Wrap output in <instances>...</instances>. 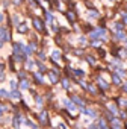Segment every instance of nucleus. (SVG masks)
Instances as JSON below:
<instances>
[{
  "label": "nucleus",
  "mask_w": 127,
  "mask_h": 129,
  "mask_svg": "<svg viewBox=\"0 0 127 129\" xmlns=\"http://www.w3.org/2000/svg\"><path fill=\"white\" fill-rule=\"evenodd\" d=\"M39 58H41V59H45V55H44L42 52H39Z\"/></svg>",
  "instance_id": "obj_41"
},
{
  "label": "nucleus",
  "mask_w": 127,
  "mask_h": 129,
  "mask_svg": "<svg viewBox=\"0 0 127 129\" xmlns=\"http://www.w3.org/2000/svg\"><path fill=\"white\" fill-rule=\"evenodd\" d=\"M124 91H125V93H127V84H125V85H124Z\"/></svg>",
  "instance_id": "obj_45"
},
{
  "label": "nucleus",
  "mask_w": 127,
  "mask_h": 129,
  "mask_svg": "<svg viewBox=\"0 0 127 129\" xmlns=\"http://www.w3.org/2000/svg\"><path fill=\"white\" fill-rule=\"evenodd\" d=\"M33 66V61H27V69H30Z\"/></svg>",
  "instance_id": "obj_38"
},
{
  "label": "nucleus",
  "mask_w": 127,
  "mask_h": 129,
  "mask_svg": "<svg viewBox=\"0 0 127 129\" xmlns=\"http://www.w3.org/2000/svg\"><path fill=\"white\" fill-rule=\"evenodd\" d=\"M62 87L65 88V90H68V88H70V81L64 78V79H62Z\"/></svg>",
  "instance_id": "obj_18"
},
{
  "label": "nucleus",
  "mask_w": 127,
  "mask_h": 129,
  "mask_svg": "<svg viewBox=\"0 0 127 129\" xmlns=\"http://www.w3.org/2000/svg\"><path fill=\"white\" fill-rule=\"evenodd\" d=\"M21 2H23V0H12V3H14L15 6H20V5H21Z\"/></svg>",
  "instance_id": "obj_29"
},
{
  "label": "nucleus",
  "mask_w": 127,
  "mask_h": 129,
  "mask_svg": "<svg viewBox=\"0 0 127 129\" xmlns=\"http://www.w3.org/2000/svg\"><path fill=\"white\" fill-rule=\"evenodd\" d=\"M35 79H36L38 84H42V82H44V81H42V76H41L39 73H35Z\"/></svg>",
  "instance_id": "obj_20"
},
{
  "label": "nucleus",
  "mask_w": 127,
  "mask_h": 129,
  "mask_svg": "<svg viewBox=\"0 0 127 129\" xmlns=\"http://www.w3.org/2000/svg\"><path fill=\"white\" fill-rule=\"evenodd\" d=\"M27 24H18V27H17V30L20 32V34H27Z\"/></svg>",
  "instance_id": "obj_6"
},
{
  "label": "nucleus",
  "mask_w": 127,
  "mask_h": 129,
  "mask_svg": "<svg viewBox=\"0 0 127 129\" xmlns=\"http://www.w3.org/2000/svg\"><path fill=\"white\" fill-rule=\"evenodd\" d=\"M9 97H12V99H20V97H21V93L17 91V90H12V93L9 94Z\"/></svg>",
  "instance_id": "obj_11"
},
{
  "label": "nucleus",
  "mask_w": 127,
  "mask_h": 129,
  "mask_svg": "<svg viewBox=\"0 0 127 129\" xmlns=\"http://www.w3.org/2000/svg\"><path fill=\"white\" fill-rule=\"evenodd\" d=\"M91 44H92V47H100V44H101V40H95V41H92Z\"/></svg>",
  "instance_id": "obj_24"
},
{
  "label": "nucleus",
  "mask_w": 127,
  "mask_h": 129,
  "mask_svg": "<svg viewBox=\"0 0 127 129\" xmlns=\"http://www.w3.org/2000/svg\"><path fill=\"white\" fill-rule=\"evenodd\" d=\"M3 20H5V15H3V14H0V23H2Z\"/></svg>",
  "instance_id": "obj_43"
},
{
  "label": "nucleus",
  "mask_w": 127,
  "mask_h": 129,
  "mask_svg": "<svg viewBox=\"0 0 127 129\" xmlns=\"http://www.w3.org/2000/svg\"><path fill=\"white\" fill-rule=\"evenodd\" d=\"M64 102H65V106H67L70 111H74V109H76V106H74V105H73L70 100H64Z\"/></svg>",
  "instance_id": "obj_16"
},
{
  "label": "nucleus",
  "mask_w": 127,
  "mask_h": 129,
  "mask_svg": "<svg viewBox=\"0 0 127 129\" xmlns=\"http://www.w3.org/2000/svg\"><path fill=\"white\" fill-rule=\"evenodd\" d=\"M112 81H113V84H115V85H121V78H119L116 73L112 76Z\"/></svg>",
  "instance_id": "obj_12"
},
{
  "label": "nucleus",
  "mask_w": 127,
  "mask_h": 129,
  "mask_svg": "<svg viewBox=\"0 0 127 129\" xmlns=\"http://www.w3.org/2000/svg\"><path fill=\"white\" fill-rule=\"evenodd\" d=\"M3 79H5V75H3V73H2V72H0V82H2V81H3Z\"/></svg>",
  "instance_id": "obj_40"
},
{
  "label": "nucleus",
  "mask_w": 127,
  "mask_h": 129,
  "mask_svg": "<svg viewBox=\"0 0 127 129\" xmlns=\"http://www.w3.org/2000/svg\"><path fill=\"white\" fill-rule=\"evenodd\" d=\"M6 27H0V40H3L5 41V37H6Z\"/></svg>",
  "instance_id": "obj_15"
},
{
  "label": "nucleus",
  "mask_w": 127,
  "mask_h": 129,
  "mask_svg": "<svg viewBox=\"0 0 127 129\" xmlns=\"http://www.w3.org/2000/svg\"><path fill=\"white\" fill-rule=\"evenodd\" d=\"M39 121H41L42 124H48V115H47L45 111H42V112L39 114Z\"/></svg>",
  "instance_id": "obj_2"
},
{
  "label": "nucleus",
  "mask_w": 127,
  "mask_h": 129,
  "mask_svg": "<svg viewBox=\"0 0 127 129\" xmlns=\"http://www.w3.org/2000/svg\"><path fill=\"white\" fill-rule=\"evenodd\" d=\"M119 105H121V106H125V105H127V100H124V99H119Z\"/></svg>",
  "instance_id": "obj_32"
},
{
  "label": "nucleus",
  "mask_w": 127,
  "mask_h": 129,
  "mask_svg": "<svg viewBox=\"0 0 127 129\" xmlns=\"http://www.w3.org/2000/svg\"><path fill=\"white\" fill-rule=\"evenodd\" d=\"M109 111H110L112 114H116V112H118V108H116L115 105H109Z\"/></svg>",
  "instance_id": "obj_21"
},
{
  "label": "nucleus",
  "mask_w": 127,
  "mask_h": 129,
  "mask_svg": "<svg viewBox=\"0 0 127 129\" xmlns=\"http://www.w3.org/2000/svg\"><path fill=\"white\" fill-rule=\"evenodd\" d=\"M98 15H100V14H98L97 11H91V12H89V17H91V18H98Z\"/></svg>",
  "instance_id": "obj_22"
},
{
  "label": "nucleus",
  "mask_w": 127,
  "mask_h": 129,
  "mask_svg": "<svg viewBox=\"0 0 127 129\" xmlns=\"http://www.w3.org/2000/svg\"><path fill=\"white\" fill-rule=\"evenodd\" d=\"M20 124H21V115H15V118H14V127L20 129Z\"/></svg>",
  "instance_id": "obj_3"
},
{
  "label": "nucleus",
  "mask_w": 127,
  "mask_h": 129,
  "mask_svg": "<svg viewBox=\"0 0 127 129\" xmlns=\"http://www.w3.org/2000/svg\"><path fill=\"white\" fill-rule=\"evenodd\" d=\"M18 21H20V18H18V15H14V23H15V24H18Z\"/></svg>",
  "instance_id": "obj_35"
},
{
  "label": "nucleus",
  "mask_w": 127,
  "mask_h": 129,
  "mask_svg": "<svg viewBox=\"0 0 127 129\" xmlns=\"http://www.w3.org/2000/svg\"><path fill=\"white\" fill-rule=\"evenodd\" d=\"M88 129H98V127L95 124H91V126H88Z\"/></svg>",
  "instance_id": "obj_42"
},
{
  "label": "nucleus",
  "mask_w": 127,
  "mask_h": 129,
  "mask_svg": "<svg viewBox=\"0 0 127 129\" xmlns=\"http://www.w3.org/2000/svg\"><path fill=\"white\" fill-rule=\"evenodd\" d=\"M18 78L23 81V79H26V75H24V72H21V73H18Z\"/></svg>",
  "instance_id": "obj_31"
},
{
  "label": "nucleus",
  "mask_w": 127,
  "mask_h": 129,
  "mask_svg": "<svg viewBox=\"0 0 127 129\" xmlns=\"http://www.w3.org/2000/svg\"><path fill=\"white\" fill-rule=\"evenodd\" d=\"M32 23H33V26H35V29H36L38 32H42V30H44V24H42V21H41L38 17H33V18H32Z\"/></svg>",
  "instance_id": "obj_1"
},
{
  "label": "nucleus",
  "mask_w": 127,
  "mask_h": 129,
  "mask_svg": "<svg viewBox=\"0 0 127 129\" xmlns=\"http://www.w3.org/2000/svg\"><path fill=\"white\" fill-rule=\"evenodd\" d=\"M67 18H68L71 23H74V21H76V14H74L73 11H68V12H67Z\"/></svg>",
  "instance_id": "obj_9"
},
{
  "label": "nucleus",
  "mask_w": 127,
  "mask_h": 129,
  "mask_svg": "<svg viewBox=\"0 0 127 129\" xmlns=\"http://www.w3.org/2000/svg\"><path fill=\"white\" fill-rule=\"evenodd\" d=\"M86 61L91 64V66H94V64H95V58H92V56H86Z\"/></svg>",
  "instance_id": "obj_23"
},
{
  "label": "nucleus",
  "mask_w": 127,
  "mask_h": 129,
  "mask_svg": "<svg viewBox=\"0 0 127 129\" xmlns=\"http://www.w3.org/2000/svg\"><path fill=\"white\" fill-rule=\"evenodd\" d=\"M0 47H3V40H0Z\"/></svg>",
  "instance_id": "obj_44"
},
{
  "label": "nucleus",
  "mask_w": 127,
  "mask_h": 129,
  "mask_svg": "<svg viewBox=\"0 0 127 129\" xmlns=\"http://www.w3.org/2000/svg\"><path fill=\"white\" fill-rule=\"evenodd\" d=\"M109 2H113V0H109Z\"/></svg>",
  "instance_id": "obj_46"
},
{
  "label": "nucleus",
  "mask_w": 127,
  "mask_h": 129,
  "mask_svg": "<svg viewBox=\"0 0 127 129\" xmlns=\"http://www.w3.org/2000/svg\"><path fill=\"white\" fill-rule=\"evenodd\" d=\"M125 40V34L124 32H115V41H121Z\"/></svg>",
  "instance_id": "obj_7"
},
{
  "label": "nucleus",
  "mask_w": 127,
  "mask_h": 129,
  "mask_svg": "<svg viewBox=\"0 0 127 129\" xmlns=\"http://www.w3.org/2000/svg\"><path fill=\"white\" fill-rule=\"evenodd\" d=\"M36 103H38V105H41V103H42V99H41V97H39V96H38V97H36Z\"/></svg>",
  "instance_id": "obj_36"
},
{
  "label": "nucleus",
  "mask_w": 127,
  "mask_h": 129,
  "mask_svg": "<svg viewBox=\"0 0 127 129\" xmlns=\"http://www.w3.org/2000/svg\"><path fill=\"white\" fill-rule=\"evenodd\" d=\"M5 111H6V108H5L3 105H0V117H2V115L5 114Z\"/></svg>",
  "instance_id": "obj_27"
},
{
  "label": "nucleus",
  "mask_w": 127,
  "mask_h": 129,
  "mask_svg": "<svg viewBox=\"0 0 127 129\" xmlns=\"http://www.w3.org/2000/svg\"><path fill=\"white\" fill-rule=\"evenodd\" d=\"M74 73H76V75H77V76H83V75H85V73H83V72H82V70H76V72H74Z\"/></svg>",
  "instance_id": "obj_33"
},
{
  "label": "nucleus",
  "mask_w": 127,
  "mask_h": 129,
  "mask_svg": "<svg viewBox=\"0 0 127 129\" xmlns=\"http://www.w3.org/2000/svg\"><path fill=\"white\" fill-rule=\"evenodd\" d=\"M51 58H53V61L59 59V58H60V52H59V50H53V52H51Z\"/></svg>",
  "instance_id": "obj_14"
},
{
  "label": "nucleus",
  "mask_w": 127,
  "mask_h": 129,
  "mask_svg": "<svg viewBox=\"0 0 127 129\" xmlns=\"http://www.w3.org/2000/svg\"><path fill=\"white\" fill-rule=\"evenodd\" d=\"M113 29H115V32H122V30H124V24L118 21V23L113 24Z\"/></svg>",
  "instance_id": "obj_5"
},
{
  "label": "nucleus",
  "mask_w": 127,
  "mask_h": 129,
  "mask_svg": "<svg viewBox=\"0 0 127 129\" xmlns=\"http://www.w3.org/2000/svg\"><path fill=\"white\" fill-rule=\"evenodd\" d=\"M121 117L125 118V117H127V112H125V111H121Z\"/></svg>",
  "instance_id": "obj_39"
},
{
  "label": "nucleus",
  "mask_w": 127,
  "mask_h": 129,
  "mask_svg": "<svg viewBox=\"0 0 127 129\" xmlns=\"http://www.w3.org/2000/svg\"><path fill=\"white\" fill-rule=\"evenodd\" d=\"M45 20H47L48 23H51V21H53V17H51V14H50V12H47V14H45Z\"/></svg>",
  "instance_id": "obj_25"
},
{
  "label": "nucleus",
  "mask_w": 127,
  "mask_h": 129,
  "mask_svg": "<svg viewBox=\"0 0 127 129\" xmlns=\"http://www.w3.org/2000/svg\"><path fill=\"white\" fill-rule=\"evenodd\" d=\"M11 87H12V90H15L17 88V82L15 81H11Z\"/></svg>",
  "instance_id": "obj_34"
},
{
  "label": "nucleus",
  "mask_w": 127,
  "mask_h": 129,
  "mask_svg": "<svg viewBox=\"0 0 127 129\" xmlns=\"http://www.w3.org/2000/svg\"><path fill=\"white\" fill-rule=\"evenodd\" d=\"M125 46H127V41H125Z\"/></svg>",
  "instance_id": "obj_47"
},
{
  "label": "nucleus",
  "mask_w": 127,
  "mask_h": 129,
  "mask_svg": "<svg viewBox=\"0 0 127 129\" xmlns=\"http://www.w3.org/2000/svg\"><path fill=\"white\" fill-rule=\"evenodd\" d=\"M79 43H80V46H85V44H86V40H85L83 37H80V38H79Z\"/></svg>",
  "instance_id": "obj_28"
},
{
  "label": "nucleus",
  "mask_w": 127,
  "mask_h": 129,
  "mask_svg": "<svg viewBox=\"0 0 127 129\" xmlns=\"http://www.w3.org/2000/svg\"><path fill=\"white\" fill-rule=\"evenodd\" d=\"M122 21H124V24H127V14L122 15Z\"/></svg>",
  "instance_id": "obj_37"
},
{
  "label": "nucleus",
  "mask_w": 127,
  "mask_h": 129,
  "mask_svg": "<svg viewBox=\"0 0 127 129\" xmlns=\"http://www.w3.org/2000/svg\"><path fill=\"white\" fill-rule=\"evenodd\" d=\"M73 100H74V103H76V105H79V106L85 108V106H83V105H85V102H83L80 97H77V96H73Z\"/></svg>",
  "instance_id": "obj_8"
},
{
  "label": "nucleus",
  "mask_w": 127,
  "mask_h": 129,
  "mask_svg": "<svg viewBox=\"0 0 127 129\" xmlns=\"http://www.w3.org/2000/svg\"><path fill=\"white\" fill-rule=\"evenodd\" d=\"M110 123H112V129H121V123H119V120L112 118V120H110Z\"/></svg>",
  "instance_id": "obj_4"
},
{
  "label": "nucleus",
  "mask_w": 127,
  "mask_h": 129,
  "mask_svg": "<svg viewBox=\"0 0 127 129\" xmlns=\"http://www.w3.org/2000/svg\"><path fill=\"white\" fill-rule=\"evenodd\" d=\"M48 78H50V81H51L53 84L57 82V75H54V72H48Z\"/></svg>",
  "instance_id": "obj_10"
},
{
  "label": "nucleus",
  "mask_w": 127,
  "mask_h": 129,
  "mask_svg": "<svg viewBox=\"0 0 127 129\" xmlns=\"http://www.w3.org/2000/svg\"><path fill=\"white\" fill-rule=\"evenodd\" d=\"M29 47H30V50H32V52H33V50H36V44H35V43H30V44H29Z\"/></svg>",
  "instance_id": "obj_30"
},
{
  "label": "nucleus",
  "mask_w": 127,
  "mask_h": 129,
  "mask_svg": "<svg viewBox=\"0 0 127 129\" xmlns=\"http://www.w3.org/2000/svg\"><path fill=\"white\" fill-rule=\"evenodd\" d=\"M3 97H9V94H8V91L6 90H0V99H3Z\"/></svg>",
  "instance_id": "obj_19"
},
{
  "label": "nucleus",
  "mask_w": 127,
  "mask_h": 129,
  "mask_svg": "<svg viewBox=\"0 0 127 129\" xmlns=\"http://www.w3.org/2000/svg\"><path fill=\"white\" fill-rule=\"evenodd\" d=\"M98 84H100V87H101L103 90H107V88H109V85H107V84H106L101 78H98Z\"/></svg>",
  "instance_id": "obj_17"
},
{
  "label": "nucleus",
  "mask_w": 127,
  "mask_h": 129,
  "mask_svg": "<svg viewBox=\"0 0 127 129\" xmlns=\"http://www.w3.org/2000/svg\"><path fill=\"white\" fill-rule=\"evenodd\" d=\"M88 91H91V93H94V94L97 93V90H95V87H94V85H89V87H88Z\"/></svg>",
  "instance_id": "obj_26"
},
{
  "label": "nucleus",
  "mask_w": 127,
  "mask_h": 129,
  "mask_svg": "<svg viewBox=\"0 0 127 129\" xmlns=\"http://www.w3.org/2000/svg\"><path fill=\"white\" fill-rule=\"evenodd\" d=\"M20 88H21V90H27V88H29V81L23 79V81L20 82Z\"/></svg>",
  "instance_id": "obj_13"
}]
</instances>
